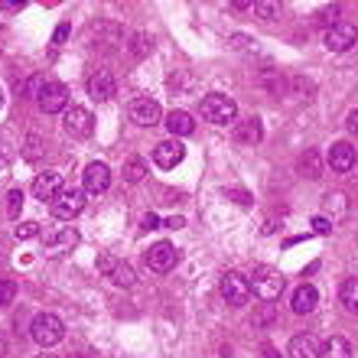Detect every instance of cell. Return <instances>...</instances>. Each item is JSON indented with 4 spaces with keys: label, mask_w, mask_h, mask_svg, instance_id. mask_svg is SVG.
<instances>
[{
    "label": "cell",
    "mask_w": 358,
    "mask_h": 358,
    "mask_svg": "<svg viewBox=\"0 0 358 358\" xmlns=\"http://www.w3.org/2000/svg\"><path fill=\"white\" fill-rule=\"evenodd\" d=\"M283 287H287V280H283V273L277 271V267H255V273H251V293H255L261 303H273L280 300Z\"/></svg>",
    "instance_id": "cell-1"
},
{
    "label": "cell",
    "mask_w": 358,
    "mask_h": 358,
    "mask_svg": "<svg viewBox=\"0 0 358 358\" xmlns=\"http://www.w3.org/2000/svg\"><path fill=\"white\" fill-rule=\"evenodd\" d=\"M29 336H33V342H36L39 349H52V345L62 342L66 326H62V320H59L56 313H39L36 320H33V326H29Z\"/></svg>",
    "instance_id": "cell-2"
},
{
    "label": "cell",
    "mask_w": 358,
    "mask_h": 358,
    "mask_svg": "<svg viewBox=\"0 0 358 358\" xmlns=\"http://www.w3.org/2000/svg\"><path fill=\"white\" fill-rule=\"evenodd\" d=\"M202 117H206L208 124H231L238 117V104L228 98V94H206L202 98Z\"/></svg>",
    "instance_id": "cell-3"
},
{
    "label": "cell",
    "mask_w": 358,
    "mask_h": 358,
    "mask_svg": "<svg viewBox=\"0 0 358 358\" xmlns=\"http://www.w3.org/2000/svg\"><path fill=\"white\" fill-rule=\"evenodd\" d=\"M98 271H101L104 277H111L114 287H124V290L137 283L134 267L127 264V261H121V257H114V255H98Z\"/></svg>",
    "instance_id": "cell-4"
},
{
    "label": "cell",
    "mask_w": 358,
    "mask_h": 358,
    "mask_svg": "<svg viewBox=\"0 0 358 358\" xmlns=\"http://www.w3.org/2000/svg\"><path fill=\"white\" fill-rule=\"evenodd\" d=\"M222 296L228 306H245L251 300V280L238 271H225L222 273Z\"/></svg>",
    "instance_id": "cell-5"
},
{
    "label": "cell",
    "mask_w": 358,
    "mask_h": 358,
    "mask_svg": "<svg viewBox=\"0 0 358 358\" xmlns=\"http://www.w3.org/2000/svg\"><path fill=\"white\" fill-rule=\"evenodd\" d=\"M62 127H66V134L72 137V141H85V137H92L94 131V117L88 108H69L66 117H62Z\"/></svg>",
    "instance_id": "cell-6"
},
{
    "label": "cell",
    "mask_w": 358,
    "mask_h": 358,
    "mask_svg": "<svg viewBox=\"0 0 358 358\" xmlns=\"http://www.w3.org/2000/svg\"><path fill=\"white\" fill-rule=\"evenodd\" d=\"M49 206H52V215L56 218H76L78 212L85 208V189H76V186L62 189Z\"/></svg>",
    "instance_id": "cell-7"
},
{
    "label": "cell",
    "mask_w": 358,
    "mask_h": 358,
    "mask_svg": "<svg viewBox=\"0 0 358 358\" xmlns=\"http://www.w3.org/2000/svg\"><path fill=\"white\" fill-rule=\"evenodd\" d=\"M358 43V29L352 27V23H336V27L326 29V49L329 52H349L352 46Z\"/></svg>",
    "instance_id": "cell-8"
},
{
    "label": "cell",
    "mask_w": 358,
    "mask_h": 358,
    "mask_svg": "<svg viewBox=\"0 0 358 358\" xmlns=\"http://www.w3.org/2000/svg\"><path fill=\"white\" fill-rule=\"evenodd\" d=\"M39 108L46 114H59V111H69V88L59 85V82H46L43 92H39Z\"/></svg>",
    "instance_id": "cell-9"
},
{
    "label": "cell",
    "mask_w": 358,
    "mask_h": 358,
    "mask_svg": "<svg viewBox=\"0 0 358 358\" xmlns=\"http://www.w3.org/2000/svg\"><path fill=\"white\" fill-rule=\"evenodd\" d=\"M147 267L150 271H157V273H166V271H173V267L179 264V251L170 245V241H160V245H153L150 251H147Z\"/></svg>",
    "instance_id": "cell-10"
},
{
    "label": "cell",
    "mask_w": 358,
    "mask_h": 358,
    "mask_svg": "<svg viewBox=\"0 0 358 358\" xmlns=\"http://www.w3.org/2000/svg\"><path fill=\"white\" fill-rule=\"evenodd\" d=\"M322 218H326L332 228L342 225V222L349 218V196H345V192H326V196H322Z\"/></svg>",
    "instance_id": "cell-11"
},
{
    "label": "cell",
    "mask_w": 358,
    "mask_h": 358,
    "mask_svg": "<svg viewBox=\"0 0 358 358\" xmlns=\"http://www.w3.org/2000/svg\"><path fill=\"white\" fill-rule=\"evenodd\" d=\"M131 121L141 124V127H153V124H160L163 121L160 104L153 101V98H134L131 101Z\"/></svg>",
    "instance_id": "cell-12"
},
{
    "label": "cell",
    "mask_w": 358,
    "mask_h": 358,
    "mask_svg": "<svg viewBox=\"0 0 358 358\" xmlns=\"http://www.w3.org/2000/svg\"><path fill=\"white\" fill-rule=\"evenodd\" d=\"M182 157H186V147H182L176 137L153 147V163H157L160 170H173V166H179V163H182Z\"/></svg>",
    "instance_id": "cell-13"
},
{
    "label": "cell",
    "mask_w": 358,
    "mask_h": 358,
    "mask_svg": "<svg viewBox=\"0 0 358 358\" xmlns=\"http://www.w3.org/2000/svg\"><path fill=\"white\" fill-rule=\"evenodd\" d=\"M62 192V173H39L36 179H33V196L39 199V202H52V199Z\"/></svg>",
    "instance_id": "cell-14"
},
{
    "label": "cell",
    "mask_w": 358,
    "mask_h": 358,
    "mask_svg": "<svg viewBox=\"0 0 358 358\" xmlns=\"http://www.w3.org/2000/svg\"><path fill=\"white\" fill-rule=\"evenodd\" d=\"M88 94H92L94 101H108V98L117 94V82H114V76L108 69H98V72L88 78Z\"/></svg>",
    "instance_id": "cell-15"
},
{
    "label": "cell",
    "mask_w": 358,
    "mask_h": 358,
    "mask_svg": "<svg viewBox=\"0 0 358 358\" xmlns=\"http://www.w3.org/2000/svg\"><path fill=\"white\" fill-rule=\"evenodd\" d=\"M111 189V170L104 163H88L85 166V192L92 196H101Z\"/></svg>",
    "instance_id": "cell-16"
},
{
    "label": "cell",
    "mask_w": 358,
    "mask_h": 358,
    "mask_svg": "<svg viewBox=\"0 0 358 358\" xmlns=\"http://www.w3.org/2000/svg\"><path fill=\"white\" fill-rule=\"evenodd\" d=\"M329 166L336 173H349L352 166H355V147L345 141L339 143H332V150H329Z\"/></svg>",
    "instance_id": "cell-17"
},
{
    "label": "cell",
    "mask_w": 358,
    "mask_h": 358,
    "mask_svg": "<svg viewBox=\"0 0 358 358\" xmlns=\"http://www.w3.org/2000/svg\"><path fill=\"white\" fill-rule=\"evenodd\" d=\"M78 241H82V235H78L76 228H59V231H49V235H46V248H49V251H56V255L72 251Z\"/></svg>",
    "instance_id": "cell-18"
},
{
    "label": "cell",
    "mask_w": 358,
    "mask_h": 358,
    "mask_svg": "<svg viewBox=\"0 0 358 358\" xmlns=\"http://www.w3.org/2000/svg\"><path fill=\"white\" fill-rule=\"evenodd\" d=\"M316 303H320V293H316V287H310V283H303V287H296L293 290V313L296 316H306V313L316 310Z\"/></svg>",
    "instance_id": "cell-19"
},
{
    "label": "cell",
    "mask_w": 358,
    "mask_h": 358,
    "mask_svg": "<svg viewBox=\"0 0 358 358\" xmlns=\"http://www.w3.org/2000/svg\"><path fill=\"white\" fill-rule=\"evenodd\" d=\"M287 355L290 358H320V345H316V339H313L310 332H300V336H293L290 339Z\"/></svg>",
    "instance_id": "cell-20"
},
{
    "label": "cell",
    "mask_w": 358,
    "mask_h": 358,
    "mask_svg": "<svg viewBox=\"0 0 358 358\" xmlns=\"http://www.w3.org/2000/svg\"><path fill=\"white\" fill-rule=\"evenodd\" d=\"M261 137H264V131H261V121H257L255 114L235 124V141H238V143H248V147H255Z\"/></svg>",
    "instance_id": "cell-21"
},
{
    "label": "cell",
    "mask_w": 358,
    "mask_h": 358,
    "mask_svg": "<svg viewBox=\"0 0 358 358\" xmlns=\"http://www.w3.org/2000/svg\"><path fill=\"white\" fill-rule=\"evenodd\" d=\"M163 124H166V131H170L176 141H179V137H189V134L196 131V121H192L186 111H170Z\"/></svg>",
    "instance_id": "cell-22"
},
{
    "label": "cell",
    "mask_w": 358,
    "mask_h": 358,
    "mask_svg": "<svg viewBox=\"0 0 358 358\" xmlns=\"http://www.w3.org/2000/svg\"><path fill=\"white\" fill-rule=\"evenodd\" d=\"M320 358H352L349 339H342V336H332V339H326V345L320 349Z\"/></svg>",
    "instance_id": "cell-23"
},
{
    "label": "cell",
    "mask_w": 358,
    "mask_h": 358,
    "mask_svg": "<svg viewBox=\"0 0 358 358\" xmlns=\"http://www.w3.org/2000/svg\"><path fill=\"white\" fill-rule=\"evenodd\" d=\"M339 300L352 316H358V277H345V283H342V290H339Z\"/></svg>",
    "instance_id": "cell-24"
},
{
    "label": "cell",
    "mask_w": 358,
    "mask_h": 358,
    "mask_svg": "<svg viewBox=\"0 0 358 358\" xmlns=\"http://www.w3.org/2000/svg\"><path fill=\"white\" fill-rule=\"evenodd\" d=\"M273 320H277V306H273V303H257L255 316H251V326H255V329H264V326H273Z\"/></svg>",
    "instance_id": "cell-25"
},
{
    "label": "cell",
    "mask_w": 358,
    "mask_h": 358,
    "mask_svg": "<svg viewBox=\"0 0 358 358\" xmlns=\"http://www.w3.org/2000/svg\"><path fill=\"white\" fill-rule=\"evenodd\" d=\"M300 170L306 179H320L322 176V157L316 150H306L303 153V160H300Z\"/></svg>",
    "instance_id": "cell-26"
},
{
    "label": "cell",
    "mask_w": 358,
    "mask_h": 358,
    "mask_svg": "<svg viewBox=\"0 0 358 358\" xmlns=\"http://www.w3.org/2000/svg\"><path fill=\"white\" fill-rule=\"evenodd\" d=\"M17 157V141L10 131H0V170H7L10 163Z\"/></svg>",
    "instance_id": "cell-27"
},
{
    "label": "cell",
    "mask_w": 358,
    "mask_h": 358,
    "mask_svg": "<svg viewBox=\"0 0 358 358\" xmlns=\"http://www.w3.org/2000/svg\"><path fill=\"white\" fill-rule=\"evenodd\" d=\"M124 179H127V182H143V179H147V163H143L141 157H131V160L124 163Z\"/></svg>",
    "instance_id": "cell-28"
},
{
    "label": "cell",
    "mask_w": 358,
    "mask_h": 358,
    "mask_svg": "<svg viewBox=\"0 0 358 358\" xmlns=\"http://www.w3.org/2000/svg\"><path fill=\"white\" fill-rule=\"evenodd\" d=\"M43 157V137L39 134H27V141H23V160L36 163Z\"/></svg>",
    "instance_id": "cell-29"
},
{
    "label": "cell",
    "mask_w": 358,
    "mask_h": 358,
    "mask_svg": "<svg viewBox=\"0 0 358 358\" xmlns=\"http://www.w3.org/2000/svg\"><path fill=\"white\" fill-rule=\"evenodd\" d=\"M150 49H153V39L147 36V33H134V36H131V52L137 59H143L147 52H150Z\"/></svg>",
    "instance_id": "cell-30"
},
{
    "label": "cell",
    "mask_w": 358,
    "mask_h": 358,
    "mask_svg": "<svg viewBox=\"0 0 358 358\" xmlns=\"http://www.w3.org/2000/svg\"><path fill=\"white\" fill-rule=\"evenodd\" d=\"M17 300V280H0V310H7L10 303Z\"/></svg>",
    "instance_id": "cell-31"
},
{
    "label": "cell",
    "mask_w": 358,
    "mask_h": 358,
    "mask_svg": "<svg viewBox=\"0 0 358 358\" xmlns=\"http://www.w3.org/2000/svg\"><path fill=\"white\" fill-rule=\"evenodd\" d=\"M20 208H23V189H10L7 192V215L20 218Z\"/></svg>",
    "instance_id": "cell-32"
},
{
    "label": "cell",
    "mask_w": 358,
    "mask_h": 358,
    "mask_svg": "<svg viewBox=\"0 0 358 358\" xmlns=\"http://www.w3.org/2000/svg\"><path fill=\"white\" fill-rule=\"evenodd\" d=\"M36 235H39L36 222H20V225L13 228V238H17V241H29V238H36Z\"/></svg>",
    "instance_id": "cell-33"
},
{
    "label": "cell",
    "mask_w": 358,
    "mask_h": 358,
    "mask_svg": "<svg viewBox=\"0 0 358 358\" xmlns=\"http://www.w3.org/2000/svg\"><path fill=\"white\" fill-rule=\"evenodd\" d=\"M255 13H257V17H264V20H273L277 13H280V3H273V0H257Z\"/></svg>",
    "instance_id": "cell-34"
},
{
    "label": "cell",
    "mask_w": 358,
    "mask_h": 358,
    "mask_svg": "<svg viewBox=\"0 0 358 358\" xmlns=\"http://www.w3.org/2000/svg\"><path fill=\"white\" fill-rule=\"evenodd\" d=\"M310 225H313V231H316V235H329V231H332V225H329V222H326L322 215H316Z\"/></svg>",
    "instance_id": "cell-35"
},
{
    "label": "cell",
    "mask_w": 358,
    "mask_h": 358,
    "mask_svg": "<svg viewBox=\"0 0 358 358\" xmlns=\"http://www.w3.org/2000/svg\"><path fill=\"white\" fill-rule=\"evenodd\" d=\"M141 228H143V231H153V228H160V218L153 215V212H147V215H143V222H141Z\"/></svg>",
    "instance_id": "cell-36"
},
{
    "label": "cell",
    "mask_w": 358,
    "mask_h": 358,
    "mask_svg": "<svg viewBox=\"0 0 358 358\" xmlns=\"http://www.w3.org/2000/svg\"><path fill=\"white\" fill-rule=\"evenodd\" d=\"M332 17H339V3H332V7H326V10H322V13H320V20H322V23H329ZM332 23H336V20H332Z\"/></svg>",
    "instance_id": "cell-37"
},
{
    "label": "cell",
    "mask_w": 358,
    "mask_h": 358,
    "mask_svg": "<svg viewBox=\"0 0 358 358\" xmlns=\"http://www.w3.org/2000/svg\"><path fill=\"white\" fill-rule=\"evenodd\" d=\"M293 88H296V92H303L306 98L313 94V82H303V78H293Z\"/></svg>",
    "instance_id": "cell-38"
},
{
    "label": "cell",
    "mask_w": 358,
    "mask_h": 358,
    "mask_svg": "<svg viewBox=\"0 0 358 358\" xmlns=\"http://www.w3.org/2000/svg\"><path fill=\"white\" fill-rule=\"evenodd\" d=\"M69 33H72V29H69V23H62V27L56 29V36H52V39H56V46H62V43H66Z\"/></svg>",
    "instance_id": "cell-39"
},
{
    "label": "cell",
    "mask_w": 358,
    "mask_h": 358,
    "mask_svg": "<svg viewBox=\"0 0 358 358\" xmlns=\"http://www.w3.org/2000/svg\"><path fill=\"white\" fill-rule=\"evenodd\" d=\"M0 7L7 10V13H17V10H23V0H20V3H17V0H3Z\"/></svg>",
    "instance_id": "cell-40"
},
{
    "label": "cell",
    "mask_w": 358,
    "mask_h": 358,
    "mask_svg": "<svg viewBox=\"0 0 358 358\" xmlns=\"http://www.w3.org/2000/svg\"><path fill=\"white\" fill-rule=\"evenodd\" d=\"M345 127H349V134H358V108L349 114V121H345Z\"/></svg>",
    "instance_id": "cell-41"
},
{
    "label": "cell",
    "mask_w": 358,
    "mask_h": 358,
    "mask_svg": "<svg viewBox=\"0 0 358 358\" xmlns=\"http://www.w3.org/2000/svg\"><path fill=\"white\" fill-rule=\"evenodd\" d=\"M225 196H231L235 202H241V206H248V202H251V196H248V192H238V189H235V192H225Z\"/></svg>",
    "instance_id": "cell-42"
},
{
    "label": "cell",
    "mask_w": 358,
    "mask_h": 358,
    "mask_svg": "<svg viewBox=\"0 0 358 358\" xmlns=\"http://www.w3.org/2000/svg\"><path fill=\"white\" fill-rule=\"evenodd\" d=\"M231 10H235V13H245V10H255V3H248V0H238V3H231Z\"/></svg>",
    "instance_id": "cell-43"
},
{
    "label": "cell",
    "mask_w": 358,
    "mask_h": 358,
    "mask_svg": "<svg viewBox=\"0 0 358 358\" xmlns=\"http://www.w3.org/2000/svg\"><path fill=\"white\" fill-rule=\"evenodd\" d=\"M163 225H166V228H182V225H186V218L173 215V218H166V222H163Z\"/></svg>",
    "instance_id": "cell-44"
},
{
    "label": "cell",
    "mask_w": 358,
    "mask_h": 358,
    "mask_svg": "<svg viewBox=\"0 0 358 358\" xmlns=\"http://www.w3.org/2000/svg\"><path fill=\"white\" fill-rule=\"evenodd\" d=\"M245 43H248L245 36H231V46H235V49H245Z\"/></svg>",
    "instance_id": "cell-45"
},
{
    "label": "cell",
    "mask_w": 358,
    "mask_h": 358,
    "mask_svg": "<svg viewBox=\"0 0 358 358\" xmlns=\"http://www.w3.org/2000/svg\"><path fill=\"white\" fill-rule=\"evenodd\" d=\"M261 352H264V358H280V355H277V349H273V345H264V349H261Z\"/></svg>",
    "instance_id": "cell-46"
},
{
    "label": "cell",
    "mask_w": 358,
    "mask_h": 358,
    "mask_svg": "<svg viewBox=\"0 0 358 358\" xmlns=\"http://www.w3.org/2000/svg\"><path fill=\"white\" fill-rule=\"evenodd\" d=\"M7 355V339H3V336H0V358Z\"/></svg>",
    "instance_id": "cell-47"
},
{
    "label": "cell",
    "mask_w": 358,
    "mask_h": 358,
    "mask_svg": "<svg viewBox=\"0 0 358 358\" xmlns=\"http://www.w3.org/2000/svg\"><path fill=\"white\" fill-rule=\"evenodd\" d=\"M69 358H92V355H69Z\"/></svg>",
    "instance_id": "cell-48"
},
{
    "label": "cell",
    "mask_w": 358,
    "mask_h": 358,
    "mask_svg": "<svg viewBox=\"0 0 358 358\" xmlns=\"http://www.w3.org/2000/svg\"><path fill=\"white\" fill-rule=\"evenodd\" d=\"M0 104H3V92H0Z\"/></svg>",
    "instance_id": "cell-49"
},
{
    "label": "cell",
    "mask_w": 358,
    "mask_h": 358,
    "mask_svg": "<svg viewBox=\"0 0 358 358\" xmlns=\"http://www.w3.org/2000/svg\"><path fill=\"white\" fill-rule=\"evenodd\" d=\"M46 358H49V355H46Z\"/></svg>",
    "instance_id": "cell-50"
}]
</instances>
